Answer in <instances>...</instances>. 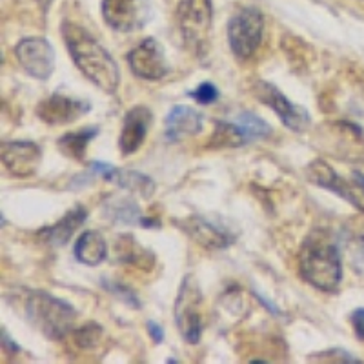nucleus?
Instances as JSON below:
<instances>
[{
  "label": "nucleus",
  "mask_w": 364,
  "mask_h": 364,
  "mask_svg": "<svg viewBox=\"0 0 364 364\" xmlns=\"http://www.w3.org/2000/svg\"><path fill=\"white\" fill-rule=\"evenodd\" d=\"M63 38L75 66L82 71L84 77L100 91L113 95L119 87L120 73L112 55L86 29L73 22L63 24Z\"/></svg>",
  "instance_id": "1"
},
{
  "label": "nucleus",
  "mask_w": 364,
  "mask_h": 364,
  "mask_svg": "<svg viewBox=\"0 0 364 364\" xmlns=\"http://www.w3.org/2000/svg\"><path fill=\"white\" fill-rule=\"evenodd\" d=\"M299 272L308 284L323 291H336L343 281V262L336 242L323 232H314L302 242Z\"/></svg>",
  "instance_id": "2"
},
{
  "label": "nucleus",
  "mask_w": 364,
  "mask_h": 364,
  "mask_svg": "<svg viewBox=\"0 0 364 364\" xmlns=\"http://www.w3.org/2000/svg\"><path fill=\"white\" fill-rule=\"evenodd\" d=\"M26 315L46 337L58 341L71 330L77 311L66 301L44 291H35L26 302Z\"/></svg>",
  "instance_id": "3"
},
{
  "label": "nucleus",
  "mask_w": 364,
  "mask_h": 364,
  "mask_svg": "<svg viewBox=\"0 0 364 364\" xmlns=\"http://www.w3.org/2000/svg\"><path fill=\"white\" fill-rule=\"evenodd\" d=\"M264 17L257 8H240L228 22V42L239 60L252 57L262 41Z\"/></svg>",
  "instance_id": "4"
},
{
  "label": "nucleus",
  "mask_w": 364,
  "mask_h": 364,
  "mask_svg": "<svg viewBox=\"0 0 364 364\" xmlns=\"http://www.w3.org/2000/svg\"><path fill=\"white\" fill-rule=\"evenodd\" d=\"M181 33L191 50L203 51L210 37L213 6L211 0H181L177 9Z\"/></svg>",
  "instance_id": "5"
},
{
  "label": "nucleus",
  "mask_w": 364,
  "mask_h": 364,
  "mask_svg": "<svg viewBox=\"0 0 364 364\" xmlns=\"http://www.w3.org/2000/svg\"><path fill=\"white\" fill-rule=\"evenodd\" d=\"M306 175L311 184L337 193L353 208L364 211V182H360V175H353V181L350 182L339 177L336 170L324 161H314L308 164Z\"/></svg>",
  "instance_id": "6"
},
{
  "label": "nucleus",
  "mask_w": 364,
  "mask_h": 364,
  "mask_svg": "<svg viewBox=\"0 0 364 364\" xmlns=\"http://www.w3.org/2000/svg\"><path fill=\"white\" fill-rule=\"evenodd\" d=\"M200 291L199 286L195 284L193 279L188 275L182 281L181 291H178L177 302H175V321H177L178 331L188 344H197L203 333V323H200Z\"/></svg>",
  "instance_id": "7"
},
{
  "label": "nucleus",
  "mask_w": 364,
  "mask_h": 364,
  "mask_svg": "<svg viewBox=\"0 0 364 364\" xmlns=\"http://www.w3.org/2000/svg\"><path fill=\"white\" fill-rule=\"evenodd\" d=\"M102 17L115 31L132 33L148 24L151 6L148 0H102Z\"/></svg>",
  "instance_id": "8"
},
{
  "label": "nucleus",
  "mask_w": 364,
  "mask_h": 364,
  "mask_svg": "<svg viewBox=\"0 0 364 364\" xmlns=\"http://www.w3.org/2000/svg\"><path fill=\"white\" fill-rule=\"evenodd\" d=\"M22 70L37 80H48L55 70L53 46L42 37L22 38L15 48Z\"/></svg>",
  "instance_id": "9"
},
{
  "label": "nucleus",
  "mask_w": 364,
  "mask_h": 364,
  "mask_svg": "<svg viewBox=\"0 0 364 364\" xmlns=\"http://www.w3.org/2000/svg\"><path fill=\"white\" fill-rule=\"evenodd\" d=\"M255 93L257 99L266 104V106H269L273 113L281 119L282 124L286 128H290L291 132H304L310 126V115H308L306 109L290 102L282 95V91L277 90L273 84L261 80L255 86Z\"/></svg>",
  "instance_id": "10"
},
{
  "label": "nucleus",
  "mask_w": 364,
  "mask_h": 364,
  "mask_svg": "<svg viewBox=\"0 0 364 364\" xmlns=\"http://www.w3.org/2000/svg\"><path fill=\"white\" fill-rule=\"evenodd\" d=\"M129 70L144 80H161L168 73L164 48L155 38H144L128 53Z\"/></svg>",
  "instance_id": "11"
},
{
  "label": "nucleus",
  "mask_w": 364,
  "mask_h": 364,
  "mask_svg": "<svg viewBox=\"0 0 364 364\" xmlns=\"http://www.w3.org/2000/svg\"><path fill=\"white\" fill-rule=\"evenodd\" d=\"M91 104L82 99H71V97L53 93L48 99L41 100L37 106V117L50 126L71 124L75 120L82 119L90 113Z\"/></svg>",
  "instance_id": "12"
},
{
  "label": "nucleus",
  "mask_w": 364,
  "mask_h": 364,
  "mask_svg": "<svg viewBox=\"0 0 364 364\" xmlns=\"http://www.w3.org/2000/svg\"><path fill=\"white\" fill-rule=\"evenodd\" d=\"M42 149L31 141H11L2 144V162L15 177H31L38 171Z\"/></svg>",
  "instance_id": "13"
},
{
  "label": "nucleus",
  "mask_w": 364,
  "mask_h": 364,
  "mask_svg": "<svg viewBox=\"0 0 364 364\" xmlns=\"http://www.w3.org/2000/svg\"><path fill=\"white\" fill-rule=\"evenodd\" d=\"M331 155L344 161H364V129L352 122H331L328 135Z\"/></svg>",
  "instance_id": "14"
},
{
  "label": "nucleus",
  "mask_w": 364,
  "mask_h": 364,
  "mask_svg": "<svg viewBox=\"0 0 364 364\" xmlns=\"http://www.w3.org/2000/svg\"><path fill=\"white\" fill-rule=\"evenodd\" d=\"M93 177L104 178L106 182H113L117 186L124 188V190L133 191V193H139L144 199H149L155 191L154 181L146 175L139 173V171L132 170H119L115 166L106 164V162H91L90 168H87Z\"/></svg>",
  "instance_id": "15"
},
{
  "label": "nucleus",
  "mask_w": 364,
  "mask_h": 364,
  "mask_svg": "<svg viewBox=\"0 0 364 364\" xmlns=\"http://www.w3.org/2000/svg\"><path fill=\"white\" fill-rule=\"evenodd\" d=\"M151 122H154V113L146 106H135L126 113L119 136V148L122 155H133L141 149Z\"/></svg>",
  "instance_id": "16"
},
{
  "label": "nucleus",
  "mask_w": 364,
  "mask_h": 364,
  "mask_svg": "<svg viewBox=\"0 0 364 364\" xmlns=\"http://www.w3.org/2000/svg\"><path fill=\"white\" fill-rule=\"evenodd\" d=\"M166 139L177 142L186 136H195L203 132V115L188 106H173L164 119Z\"/></svg>",
  "instance_id": "17"
},
{
  "label": "nucleus",
  "mask_w": 364,
  "mask_h": 364,
  "mask_svg": "<svg viewBox=\"0 0 364 364\" xmlns=\"http://www.w3.org/2000/svg\"><path fill=\"white\" fill-rule=\"evenodd\" d=\"M86 217H87L86 208L77 204V206L71 208V210L68 211L63 219L58 220V223H55L53 226H48L44 228V230H41L38 237L51 246L66 245L68 240L71 239V235L77 232V228L86 220Z\"/></svg>",
  "instance_id": "18"
},
{
  "label": "nucleus",
  "mask_w": 364,
  "mask_h": 364,
  "mask_svg": "<svg viewBox=\"0 0 364 364\" xmlns=\"http://www.w3.org/2000/svg\"><path fill=\"white\" fill-rule=\"evenodd\" d=\"M108 255V245L99 232L87 230L75 245V259L86 266H99Z\"/></svg>",
  "instance_id": "19"
},
{
  "label": "nucleus",
  "mask_w": 364,
  "mask_h": 364,
  "mask_svg": "<svg viewBox=\"0 0 364 364\" xmlns=\"http://www.w3.org/2000/svg\"><path fill=\"white\" fill-rule=\"evenodd\" d=\"M104 211L106 215L109 217L115 223H124V224H141L144 228H154V224H157L151 219H144L141 215V210L135 204V200H132L129 197H113V199L106 200L104 204Z\"/></svg>",
  "instance_id": "20"
},
{
  "label": "nucleus",
  "mask_w": 364,
  "mask_h": 364,
  "mask_svg": "<svg viewBox=\"0 0 364 364\" xmlns=\"http://www.w3.org/2000/svg\"><path fill=\"white\" fill-rule=\"evenodd\" d=\"M99 129L97 128H84L80 132H71L58 139L57 146L66 157L75 159V161H82L86 155L87 144L97 136Z\"/></svg>",
  "instance_id": "21"
},
{
  "label": "nucleus",
  "mask_w": 364,
  "mask_h": 364,
  "mask_svg": "<svg viewBox=\"0 0 364 364\" xmlns=\"http://www.w3.org/2000/svg\"><path fill=\"white\" fill-rule=\"evenodd\" d=\"M186 230L199 245L206 246V248H224L228 245V237L220 232L219 228L200 219V217H191Z\"/></svg>",
  "instance_id": "22"
},
{
  "label": "nucleus",
  "mask_w": 364,
  "mask_h": 364,
  "mask_svg": "<svg viewBox=\"0 0 364 364\" xmlns=\"http://www.w3.org/2000/svg\"><path fill=\"white\" fill-rule=\"evenodd\" d=\"M233 122L239 126L240 133L245 135L246 144L252 141H259V139H264V136L272 135V128H269L268 122L252 112H240L239 115L233 119Z\"/></svg>",
  "instance_id": "23"
},
{
  "label": "nucleus",
  "mask_w": 364,
  "mask_h": 364,
  "mask_svg": "<svg viewBox=\"0 0 364 364\" xmlns=\"http://www.w3.org/2000/svg\"><path fill=\"white\" fill-rule=\"evenodd\" d=\"M245 135L240 133L239 126L235 122H223L217 120L215 133L211 136V148H239L245 146Z\"/></svg>",
  "instance_id": "24"
},
{
  "label": "nucleus",
  "mask_w": 364,
  "mask_h": 364,
  "mask_svg": "<svg viewBox=\"0 0 364 364\" xmlns=\"http://www.w3.org/2000/svg\"><path fill=\"white\" fill-rule=\"evenodd\" d=\"M188 95L193 100H197L199 104H203V106H208V104L217 102V99H219V90L215 87V84L203 82L197 90L190 91Z\"/></svg>",
  "instance_id": "25"
},
{
  "label": "nucleus",
  "mask_w": 364,
  "mask_h": 364,
  "mask_svg": "<svg viewBox=\"0 0 364 364\" xmlns=\"http://www.w3.org/2000/svg\"><path fill=\"white\" fill-rule=\"evenodd\" d=\"M352 324H353V330H355L357 337H359L360 341H364V308L353 311Z\"/></svg>",
  "instance_id": "26"
},
{
  "label": "nucleus",
  "mask_w": 364,
  "mask_h": 364,
  "mask_svg": "<svg viewBox=\"0 0 364 364\" xmlns=\"http://www.w3.org/2000/svg\"><path fill=\"white\" fill-rule=\"evenodd\" d=\"M148 333L149 337L154 339V343L161 344L162 341H164V330H162L157 323H154V321H149L148 323Z\"/></svg>",
  "instance_id": "27"
}]
</instances>
